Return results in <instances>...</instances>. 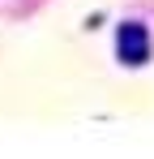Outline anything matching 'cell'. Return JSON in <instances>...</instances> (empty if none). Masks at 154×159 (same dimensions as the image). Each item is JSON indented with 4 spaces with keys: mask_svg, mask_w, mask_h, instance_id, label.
Instances as JSON below:
<instances>
[{
    "mask_svg": "<svg viewBox=\"0 0 154 159\" xmlns=\"http://www.w3.org/2000/svg\"><path fill=\"white\" fill-rule=\"evenodd\" d=\"M154 52V43H150V26L146 22H137V17H128V22H120L116 26V60L120 65H146Z\"/></svg>",
    "mask_w": 154,
    "mask_h": 159,
    "instance_id": "cell-1",
    "label": "cell"
}]
</instances>
